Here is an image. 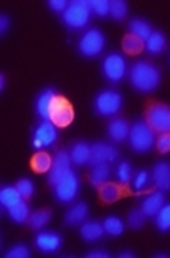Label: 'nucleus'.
Masks as SVG:
<instances>
[{
  "instance_id": "2",
  "label": "nucleus",
  "mask_w": 170,
  "mask_h": 258,
  "mask_svg": "<svg viewBox=\"0 0 170 258\" xmlns=\"http://www.w3.org/2000/svg\"><path fill=\"white\" fill-rule=\"evenodd\" d=\"M145 123L154 134L170 132V107L161 102H151L145 107Z\"/></svg>"
},
{
  "instance_id": "39",
  "label": "nucleus",
  "mask_w": 170,
  "mask_h": 258,
  "mask_svg": "<svg viewBox=\"0 0 170 258\" xmlns=\"http://www.w3.org/2000/svg\"><path fill=\"white\" fill-rule=\"evenodd\" d=\"M156 150L159 153H168L170 152V132L159 134V137L156 139Z\"/></svg>"
},
{
  "instance_id": "13",
  "label": "nucleus",
  "mask_w": 170,
  "mask_h": 258,
  "mask_svg": "<svg viewBox=\"0 0 170 258\" xmlns=\"http://www.w3.org/2000/svg\"><path fill=\"white\" fill-rule=\"evenodd\" d=\"M62 246V237L55 232H39L36 235V247L43 253H55Z\"/></svg>"
},
{
  "instance_id": "5",
  "label": "nucleus",
  "mask_w": 170,
  "mask_h": 258,
  "mask_svg": "<svg viewBox=\"0 0 170 258\" xmlns=\"http://www.w3.org/2000/svg\"><path fill=\"white\" fill-rule=\"evenodd\" d=\"M53 190H55V198L61 203H69L76 198L80 190V178L75 171L69 169L68 175L62 176L59 182L53 185Z\"/></svg>"
},
{
  "instance_id": "43",
  "label": "nucleus",
  "mask_w": 170,
  "mask_h": 258,
  "mask_svg": "<svg viewBox=\"0 0 170 258\" xmlns=\"http://www.w3.org/2000/svg\"><path fill=\"white\" fill-rule=\"evenodd\" d=\"M119 256H121V258H133L135 254H133L131 251H122V253L119 254Z\"/></svg>"
},
{
  "instance_id": "6",
  "label": "nucleus",
  "mask_w": 170,
  "mask_h": 258,
  "mask_svg": "<svg viewBox=\"0 0 170 258\" xmlns=\"http://www.w3.org/2000/svg\"><path fill=\"white\" fill-rule=\"evenodd\" d=\"M122 105V96L115 89H105L94 100V109L99 116H113Z\"/></svg>"
},
{
  "instance_id": "24",
  "label": "nucleus",
  "mask_w": 170,
  "mask_h": 258,
  "mask_svg": "<svg viewBox=\"0 0 170 258\" xmlns=\"http://www.w3.org/2000/svg\"><path fill=\"white\" fill-rule=\"evenodd\" d=\"M31 166H32V169H34L36 173H46L48 169H52L53 160L46 152H38L34 157H32Z\"/></svg>"
},
{
  "instance_id": "40",
  "label": "nucleus",
  "mask_w": 170,
  "mask_h": 258,
  "mask_svg": "<svg viewBox=\"0 0 170 258\" xmlns=\"http://www.w3.org/2000/svg\"><path fill=\"white\" fill-rule=\"evenodd\" d=\"M48 4H50V8H52L53 11H57V13H61V11L64 13L66 9L69 8V4L66 2V0H50Z\"/></svg>"
},
{
  "instance_id": "27",
  "label": "nucleus",
  "mask_w": 170,
  "mask_h": 258,
  "mask_svg": "<svg viewBox=\"0 0 170 258\" xmlns=\"http://www.w3.org/2000/svg\"><path fill=\"white\" fill-rule=\"evenodd\" d=\"M108 178H110L108 164H98V166H94V169L91 171V183L94 187H99V185H103V183H106Z\"/></svg>"
},
{
  "instance_id": "3",
  "label": "nucleus",
  "mask_w": 170,
  "mask_h": 258,
  "mask_svg": "<svg viewBox=\"0 0 170 258\" xmlns=\"http://www.w3.org/2000/svg\"><path fill=\"white\" fill-rule=\"evenodd\" d=\"M129 146L135 152L145 153L156 145L154 130L147 125L145 121H136L135 125L129 128Z\"/></svg>"
},
{
  "instance_id": "25",
  "label": "nucleus",
  "mask_w": 170,
  "mask_h": 258,
  "mask_svg": "<svg viewBox=\"0 0 170 258\" xmlns=\"http://www.w3.org/2000/svg\"><path fill=\"white\" fill-rule=\"evenodd\" d=\"M22 200H23L22 194L18 192L16 187H4V189L0 190V203H2L8 210L11 209L13 205L20 203Z\"/></svg>"
},
{
  "instance_id": "7",
  "label": "nucleus",
  "mask_w": 170,
  "mask_h": 258,
  "mask_svg": "<svg viewBox=\"0 0 170 258\" xmlns=\"http://www.w3.org/2000/svg\"><path fill=\"white\" fill-rule=\"evenodd\" d=\"M73 119H75V110H73L71 103L68 102V98L57 95V98L52 103V109H50V121L55 126L64 128V126L71 125Z\"/></svg>"
},
{
  "instance_id": "23",
  "label": "nucleus",
  "mask_w": 170,
  "mask_h": 258,
  "mask_svg": "<svg viewBox=\"0 0 170 258\" xmlns=\"http://www.w3.org/2000/svg\"><path fill=\"white\" fill-rule=\"evenodd\" d=\"M166 46V39L165 36L159 31H152V34L145 39V50L149 53H161Z\"/></svg>"
},
{
  "instance_id": "36",
  "label": "nucleus",
  "mask_w": 170,
  "mask_h": 258,
  "mask_svg": "<svg viewBox=\"0 0 170 258\" xmlns=\"http://www.w3.org/2000/svg\"><path fill=\"white\" fill-rule=\"evenodd\" d=\"M133 187H135L136 192L149 189V173L147 171H138V173H136V176L133 178Z\"/></svg>"
},
{
  "instance_id": "22",
  "label": "nucleus",
  "mask_w": 170,
  "mask_h": 258,
  "mask_svg": "<svg viewBox=\"0 0 170 258\" xmlns=\"http://www.w3.org/2000/svg\"><path fill=\"white\" fill-rule=\"evenodd\" d=\"M129 34L136 36V38H140L142 41H145V39L152 34V27H151V23L145 22V20L135 18L129 22Z\"/></svg>"
},
{
  "instance_id": "26",
  "label": "nucleus",
  "mask_w": 170,
  "mask_h": 258,
  "mask_svg": "<svg viewBox=\"0 0 170 258\" xmlns=\"http://www.w3.org/2000/svg\"><path fill=\"white\" fill-rule=\"evenodd\" d=\"M52 219V210L45 209V210H36V212L31 214L29 217V226L32 230H41L45 224H48V221Z\"/></svg>"
},
{
  "instance_id": "38",
  "label": "nucleus",
  "mask_w": 170,
  "mask_h": 258,
  "mask_svg": "<svg viewBox=\"0 0 170 258\" xmlns=\"http://www.w3.org/2000/svg\"><path fill=\"white\" fill-rule=\"evenodd\" d=\"M6 256L8 258H29L31 256V249L27 246H23V244H18V246L11 247V249L6 253Z\"/></svg>"
},
{
  "instance_id": "1",
  "label": "nucleus",
  "mask_w": 170,
  "mask_h": 258,
  "mask_svg": "<svg viewBox=\"0 0 170 258\" xmlns=\"http://www.w3.org/2000/svg\"><path fill=\"white\" fill-rule=\"evenodd\" d=\"M129 82L136 91L149 93L159 86V70L149 61H138L129 70Z\"/></svg>"
},
{
  "instance_id": "21",
  "label": "nucleus",
  "mask_w": 170,
  "mask_h": 258,
  "mask_svg": "<svg viewBox=\"0 0 170 258\" xmlns=\"http://www.w3.org/2000/svg\"><path fill=\"white\" fill-rule=\"evenodd\" d=\"M69 157H71V162H75L76 166H85L91 162V146L85 143H76L73 145Z\"/></svg>"
},
{
  "instance_id": "17",
  "label": "nucleus",
  "mask_w": 170,
  "mask_h": 258,
  "mask_svg": "<svg viewBox=\"0 0 170 258\" xmlns=\"http://www.w3.org/2000/svg\"><path fill=\"white\" fill-rule=\"evenodd\" d=\"M129 128L131 126L128 125V121L122 118H113L108 125V136L112 137L115 143H122L124 139H128L129 136Z\"/></svg>"
},
{
  "instance_id": "29",
  "label": "nucleus",
  "mask_w": 170,
  "mask_h": 258,
  "mask_svg": "<svg viewBox=\"0 0 170 258\" xmlns=\"http://www.w3.org/2000/svg\"><path fill=\"white\" fill-rule=\"evenodd\" d=\"M9 216H11V219L15 221V223H25V221H29V217H31L29 205L22 200L20 203H16V205H13L11 209H9Z\"/></svg>"
},
{
  "instance_id": "8",
  "label": "nucleus",
  "mask_w": 170,
  "mask_h": 258,
  "mask_svg": "<svg viewBox=\"0 0 170 258\" xmlns=\"http://www.w3.org/2000/svg\"><path fill=\"white\" fill-rule=\"evenodd\" d=\"M105 48V36L98 29H91V31H85V34L80 38L78 50L82 55L85 57H96L103 52Z\"/></svg>"
},
{
  "instance_id": "20",
  "label": "nucleus",
  "mask_w": 170,
  "mask_h": 258,
  "mask_svg": "<svg viewBox=\"0 0 170 258\" xmlns=\"http://www.w3.org/2000/svg\"><path fill=\"white\" fill-rule=\"evenodd\" d=\"M87 214H89V207L85 205V203H82V202L75 203V205L68 210L64 221H66V224H71V226L82 224V223H85V219H87Z\"/></svg>"
},
{
  "instance_id": "44",
  "label": "nucleus",
  "mask_w": 170,
  "mask_h": 258,
  "mask_svg": "<svg viewBox=\"0 0 170 258\" xmlns=\"http://www.w3.org/2000/svg\"><path fill=\"white\" fill-rule=\"evenodd\" d=\"M4 86H6V77H4V75H0V91L4 89Z\"/></svg>"
},
{
  "instance_id": "37",
  "label": "nucleus",
  "mask_w": 170,
  "mask_h": 258,
  "mask_svg": "<svg viewBox=\"0 0 170 258\" xmlns=\"http://www.w3.org/2000/svg\"><path fill=\"white\" fill-rule=\"evenodd\" d=\"M115 173H117V178L119 182L124 185V183H128L129 180H131V166H129L128 162H121L117 166V169H115Z\"/></svg>"
},
{
  "instance_id": "42",
  "label": "nucleus",
  "mask_w": 170,
  "mask_h": 258,
  "mask_svg": "<svg viewBox=\"0 0 170 258\" xmlns=\"http://www.w3.org/2000/svg\"><path fill=\"white\" fill-rule=\"evenodd\" d=\"M87 258H108V253L106 251H91L87 253Z\"/></svg>"
},
{
  "instance_id": "35",
  "label": "nucleus",
  "mask_w": 170,
  "mask_h": 258,
  "mask_svg": "<svg viewBox=\"0 0 170 258\" xmlns=\"http://www.w3.org/2000/svg\"><path fill=\"white\" fill-rule=\"evenodd\" d=\"M16 189H18V192L22 194L23 200H29V198L34 194V183H32L29 178H22V180H18V183H16Z\"/></svg>"
},
{
  "instance_id": "31",
  "label": "nucleus",
  "mask_w": 170,
  "mask_h": 258,
  "mask_svg": "<svg viewBox=\"0 0 170 258\" xmlns=\"http://www.w3.org/2000/svg\"><path fill=\"white\" fill-rule=\"evenodd\" d=\"M154 219H156V226H158L159 232H168L170 230V203H165V205L158 210Z\"/></svg>"
},
{
  "instance_id": "10",
  "label": "nucleus",
  "mask_w": 170,
  "mask_h": 258,
  "mask_svg": "<svg viewBox=\"0 0 170 258\" xmlns=\"http://www.w3.org/2000/svg\"><path fill=\"white\" fill-rule=\"evenodd\" d=\"M57 130H55V125L52 121H43L38 128L34 130L32 134V145L36 148L43 150V148H50L57 141Z\"/></svg>"
},
{
  "instance_id": "12",
  "label": "nucleus",
  "mask_w": 170,
  "mask_h": 258,
  "mask_svg": "<svg viewBox=\"0 0 170 258\" xmlns=\"http://www.w3.org/2000/svg\"><path fill=\"white\" fill-rule=\"evenodd\" d=\"M71 169V157H69L68 152H59L55 155V159H53V166L52 169H50V183L52 185H55L59 180L62 178L64 175H68V171Z\"/></svg>"
},
{
  "instance_id": "34",
  "label": "nucleus",
  "mask_w": 170,
  "mask_h": 258,
  "mask_svg": "<svg viewBox=\"0 0 170 258\" xmlns=\"http://www.w3.org/2000/svg\"><path fill=\"white\" fill-rule=\"evenodd\" d=\"M145 223V214L142 212V210H131L128 216V226H131L133 230H138V228H142Z\"/></svg>"
},
{
  "instance_id": "30",
  "label": "nucleus",
  "mask_w": 170,
  "mask_h": 258,
  "mask_svg": "<svg viewBox=\"0 0 170 258\" xmlns=\"http://www.w3.org/2000/svg\"><path fill=\"white\" fill-rule=\"evenodd\" d=\"M103 228H105V233H108V235H112V237H117L124 232V223H122L119 217L110 216L103 221Z\"/></svg>"
},
{
  "instance_id": "15",
  "label": "nucleus",
  "mask_w": 170,
  "mask_h": 258,
  "mask_svg": "<svg viewBox=\"0 0 170 258\" xmlns=\"http://www.w3.org/2000/svg\"><path fill=\"white\" fill-rule=\"evenodd\" d=\"M152 182L159 190L170 189V164L168 162H158L152 171Z\"/></svg>"
},
{
  "instance_id": "11",
  "label": "nucleus",
  "mask_w": 170,
  "mask_h": 258,
  "mask_svg": "<svg viewBox=\"0 0 170 258\" xmlns=\"http://www.w3.org/2000/svg\"><path fill=\"white\" fill-rule=\"evenodd\" d=\"M119 152L113 146L106 145V143H96L91 146V162L92 166H98V164H110L117 159Z\"/></svg>"
},
{
  "instance_id": "41",
  "label": "nucleus",
  "mask_w": 170,
  "mask_h": 258,
  "mask_svg": "<svg viewBox=\"0 0 170 258\" xmlns=\"http://www.w3.org/2000/svg\"><path fill=\"white\" fill-rule=\"evenodd\" d=\"M8 27H9V18L6 15L0 16V34H6L8 32Z\"/></svg>"
},
{
  "instance_id": "32",
  "label": "nucleus",
  "mask_w": 170,
  "mask_h": 258,
  "mask_svg": "<svg viewBox=\"0 0 170 258\" xmlns=\"http://www.w3.org/2000/svg\"><path fill=\"white\" fill-rule=\"evenodd\" d=\"M89 4V9L91 13L98 16H106L110 15V2L108 0H87Z\"/></svg>"
},
{
  "instance_id": "18",
  "label": "nucleus",
  "mask_w": 170,
  "mask_h": 258,
  "mask_svg": "<svg viewBox=\"0 0 170 258\" xmlns=\"http://www.w3.org/2000/svg\"><path fill=\"white\" fill-rule=\"evenodd\" d=\"M99 189V198H101L105 203H113L117 202L119 198L124 196V187H121L119 183H112V182H106L103 185L98 187Z\"/></svg>"
},
{
  "instance_id": "4",
  "label": "nucleus",
  "mask_w": 170,
  "mask_h": 258,
  "mask_svg": "<svg viewBox=\"0 0 170 258\" xmlns=\"http://www.w3.org/2000/svg\"><path fill=\"white\" fill-rule=\"evenodd\" d=\"M62 20L71 29H83L91 20V9H89L87 0L85 2H82V0L71 2L69 8L62 13Z\"/></svg>"
},
{
  "instance_id": "19",
  "label": "nucleus",
  "mask_w": 170,
  "mask_h": 258,
  "mask_svg": "<svg viewBox=\"0 0 170 258\" xmlns=\"http://www.w3.org/2000/svg\"><path fill=\"white\" fill-rule=\"evenodd\" d=\"M80 235H82L83 240H87V242H96V240H99L105 235V228H103V224L96 223V221H89V223L82 224Z\"/></svg>"
},
{
  "instance_id": "28",
  "label": "nucleus",
  "mask_w": 170,
  "mask_h": 258,
  "mask_svg": "<svg viewBox=\"0 0 170 258\" xmlns=\"http://www.w3.org/2000/svg\"><path fill=\"white\" fill-rule=\"evenodd\" d=\"M122 48H124V52L131 53V55H136V53H140L145 48V41H142V39L133 34H128L122 39Z\"/></svg>"
},
{
  "instance_id": "33",
  "label": "nucleus",
  "mask_w": 170,
  "mask_h": 258,
  "mask_svg": "<svg viewBox=\"0 0 170 258\" xmlns=\"http://www.w3.org/2000/svg\"><path fill=\"white\" fill-rule=\"evenodd\" d=\"M126 13H128L126 2H122V0H113V2H110V15L115 20H122L126 16Z\"/></svg>"
},
{
  "instance_id": "14",
  "label": "nucleus",
  "mask_w": 170,
  "mask_h": 258,
  "mask_svg": "<svg viewBox=\"0 0 170 258\" xmlns=\"http://www.w3.org/2000/svg\"><path fill=\"white\" fill-rule=\"evenodd\" d=\"M55 98L57 93L53 89H46L39 95L38 102H36V110H38V116L43 121H50V109H52V103Z\"/></svg>"
},
{
  "instance_id": "9",
  "label": "nucleus",
  "mask_w": 170,
  "mask_h": 258,
  "mask_svg": "<svg viewBox=\"0 0 170 258\" xmlns=\"http://www.w3.org/2000/svg\"><path fill=\"white\" fill-rule=\"evenodd\" d=\"M126 61L122 59L121 53H108L103 61V75L110 82H121L126 77Z\"/></svg>"
},
{
  "instance_id": "16",
  "label": "nucleus",
  "mask_w": 170,
  "mask_h": 258,
  "mask_svg": "<svg viewBox=\"0 0 170 258\" xmlns=\"http://www.w3.org/2000/svg\"><path fill=\"white\" fill-rule=\"evenodd\" d=\"M163 205H165V194H163V190H156V192L149 194L144 202H142V209L140 210L145 216H156Z\"/></svg>"
}]
</instances>
